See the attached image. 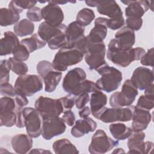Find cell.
Masks as SVG:
<instances>
[{
    "mask_svg": "<svg viewBox=\"0 0 154 154\" xmlns=\"http://www.w3.org/2000/svg\"><path fill=\"white\" fill-rule=\"evenodd\" d=\"M85 70L80 67H75L69 70L64 77L62 87L64 91L74 96L80 94L93 93L100 90L96 83L86 79Z\"/></svg>",
    "mask_w": 154,
    "mask_h": 154,
    "instance_id": "1",
    "label": "cell"
},
{
    "mask_svg": "<svg viewBox=\"0 0 154 154\" xmlns=\"http://www.w3.org/2000/svg\"><path fill=\"white\" fill-rule=\"evenodd\" d=\"M66 29L67 26L64 23L54 26L45 21L38 26V35L42 40L48 43L51 49L56 50L67 44Z\"/></svg>",
    "mask_w": 154,
    "mask_h": 154,
    "instance_id": "2",
    "label": "cell"
},
{
    "mask_svg": "<svg viewBox=\"0 0 154 154\" xmlns=\"http://www.w3.org/2000/svg\"><path fill=\"white\" fill-rule=\"evenodd\" d=\"M145 53L144 49L141 47L131 48L129 50L119 49L111 40L108 45L106 57L114 64L126 67L133 61L140 60Z\"/></svg>",
    "mask_w": 154,
    "mask_h": 154,
    "instance_id": "3",
    "label": "cell"
},
{
    "mask_svg": "<svg viewBox=\"0 0 154 154\" xmlns=\"http://www.w3.org/2000/svg\"><path fill=\"white\" fill-rule=\"evenodd\" d=\"M84 56V54L75 46L64 45L56 53L52 63L55 70L64 72L69 66L80 63Z\"/></svg>",
    "mask_w": 154,
    "mask_h": 154,
    "instance_id": "4",
    "label": "cell"
},
{
    "mask_svg": "<svg viewBox=\"0 0 154 154\" xmlns=\"http://www.w3.org/2000/svg\"><path fill=\"white\" fill-rule=\"evenodd\" d=\"M96 71L101 76L96 82L100 90L111 93L119 87L123 79L122 73L119 70L106 63L96 69Z\"/></svg>",
    "mask_w": 154,
    "mask_h": 154,
    "instance_id": "5",
    "label": "cell"
},
{
    "mask_svg": "<svg viewBox=\"0 0 154 154\" xmlns=\"http://www.w3.org/2000/svg\"><path fill=\"white\" fill-rule=\"evenodd\" d=\"M17 93L31 97L43 88L42 78L37 75H23L16 79L14 86Z\"/></svg>",
    "mask_w": 154,
    "mask_h": 154,
    "instance_id": "6",
    "label": "cell"
},
{
    "mask_svg": "<svg viewBox=\"0 0 154 154\" xmlns=\"http://www.w3.org/2000/svg\"><path fill=\"white\" fill-rule=\"evenodd\" d=\"M134 106L130 105L123 108L103 107L96 115V119L105 123L115 122H129L132 120Z\"/></svg>",
    "mask_w": 154,
    "mask_h": 154,
    "instance_id": "7",
    "label": "cell"
},
{
    "mask_svg": "<svg viewBox=\"0 0 154 154\" xmlns=\"http://www.w3.org/2000/svg\"><path fill=\"white\" fill-rule=\"evenodd\" d=\"M34 107L40 114L43 120L59 116L64 110L59 99H52L43 96H40L36 99Z\"/></svg>",
    "mask_w": 154,
    "mask_h": 154,
    "instance_id": "8",
    "label": "cell"
},
{
    "mask_svg": "<svg viewBox=\"0 0 154 154\" xmlns=\"http://www.w3.org/2000/svg\"><path fill=\"white\" fill-rule=\"evenodd\" d=\"M119 141L112 140L102 129L97 130L93 134L88 146V151L92 154H103L119 145Z\"/></svg>",
    "mask_w": 154,
    "mask_h": 154,
    "instance_id": "9",
    "label": "cell"
},
{
    "mask_svg": "<svg viewBox=\"0 0 154 154\" xmlns=\"http://www.w3.org/2000/svg\"><path fill=\"white\" fill-rule=\"evenodd\" d=\"M23 122L27 134L32 138H37L42 134L43 119L34 108L25 107L22 110Z\"/></svg>",
    "mask_w": 154,
    "mask_h": 154,
    "instance_id": "10",
    "label": "cell"
},
{
    "mask_svg": "<svg viewBox=\"0 0 154 154\" xmlns=\"http://www.w3.org/2000/svg\"><path fill=\"white\" fill-rule=\"evenodd\" d=\"M105 55L106 47L103 42L101 43L89 42L87 52L84 55L85 61L90 70H96L99 67L106 64L105 60Z\"/></svg>",
    "mask_w": 154,
    "mask_h": 154,
    "instance_id": "11",
    "label": "cell"
},
{
    "mask_svg": "<svg viewBox=\"0 0 154 154\" xmlns=\"http://www.w3.org/2000/svg\"><path fill=\"white\" fill-rule=\"evenodd\" d=\"M18 106L14 99L11 97H2L0 99V125L12 127L17 120L16 111ZM21 107V106H20Z\"/></svg>",
    "mask_w": 154,
    "mask_h": 154,
    "instance_id": "12",
    "label": "cell"
},
{
    "mask_svg": "<svg viewBox=\"0 0 154 154\" xmlns=\"http://www.w3.org/2000/svg\"><path fill=\"white\" fill-rule=\"evenodd\" d=\"M146 134L143 131H134L128 138L127 146L128 153L147 154L152 152L153 149V143L144 141Z\"/></svg>",
    "mask_w": 154,
    "mask_h": 154,
    "instance_id": "13",
    "label": "cell"
},
{
    "mask_svg": "<svg viewBox=\"0 0 154 154\" xmlns=\"http://www.w3.org/2000/svg\"><path fill=\"white\" fill-rule=\"evenodd\" d=\"M66 129V126L59 116L43 120L42 136L46 140H50L53 137L63 134Z\"/></svg>",
    "mask_w": 154,
    "mask_h": 154,
    "instance_id": "14",
    "label": "cell"
},
{
    "mask_svg": "<svg viewBox=\"0 0 154 154\" xmlns=\"http://www.w3.org/2000/svg\"><path fill=\"white\" fill-rule=\"evenodd\" d=\"M131 81L137 89L144 90L153 84V70L143 66L138 67L134 70Z\"/></svg>",
    "mask_w": 154,
    "mask_h": 154,
    "instance_id": "15",
    "label": "cell"
},
{
    "mask_svg": "<svg viewBox=\"0 0 154 154\" xmlns=\"http://www.w3.org/2000/svg\"><path fill=\"white\" fill-rule=\"evenodd\" d=\"M42 16L46 22L54 26L61 25L64 17L61 8L54 1H49L42 8Z\"/></svg>",
    "mask_w": 154,
    "mask_h": 154,
    "instance_id": "16",
    "label": "cell"
},
{
    "mask_svg": "<svg viewBox=\"0 0 154 154\" xmlns=\"http://www.w3.org/2000/svg\"><path fill=\"white\" fill-rule=\"evenodd\" d=\"M115 38L111 39L116 46L122 50H129L132 48L135 42L134 31L128 26L120 29L114 35Z\"/></svg>",
    "mask_w": 154,
    "mask_h": 154,
    "instance_id": "17",
    "label": "cell"
},
{
    "mask_svg": "<svg viewBox=\"0 0 154 154\" xmlns=\"http://www.w3.org/2000/svg\"><path fill=\"white\" fill-rule=\"evenodd\" d=\"M124 4L127 5L125 8V15L126 17H142L144 13L149 10V8H152L153 2L148 1H122Z\"/></svg>",
    "mask_w": 154,
    "mask_h": 154,
    "instance_id": "18",
    "label": "cell"
},
{
    "mask_svg": "<svg viewBox=\"0 0 154 154\" xmlns=\"http://www.w3.org/2000/svg\"><path fill=\"white\" fill-rule=\"evenodd\" d=\"M132 129L134 131L145 130L152 120V115L149 110L141 109L134 106L132 115Z\"/></svg>",
    "mask_w": 154,
    "mask_h": 154,
    "instance_id": "19",
    "label": "cell"
},
{
    "mask_svg": "<svg viewBox=\"0 0 154 154\" xmlns=\"http://www.w3.org/2000/svg\"><path fill=\"white\" fill-rule=\"evenodd\" d=\"M107 18L99 17L94 20V26L90 31L87 35L88 39L91 43L103 42L107 34Z\"/></svg>",
    "mask_w": 154,
    "mask_h": 154,
    "instance_id": "20",
    "label": "cell"
},
{
    "mask_svg": "<svg viewBox=\"0 0 154 154\" xmlns=\"http://www.w3.org/2000/svg\"><path fill=\"white\" fill-rule=\"evenodd\" d=\"M97 128V123L91 118L77 120L75 125L72 126L70 134L75 138H81L89 132H94Z\"/></svg>",
    "mask_w": 154,
    "mask_h": 154,
    "instance_id": "21",
    "label": "cell"
},
{
    "mask_svg": "<svg viewBox=\"0 0 154 154\" xmlns=\"http://www.w3.org/2000/svg\"><path fill=\"white\" fill-rule=\"evenodd\" d=\"M32 137L29 135L19 134L13 136L11 144L13 150L19 154H25L29 152L32 147Z\"/></svg>",
    "mask_w": 154,
    "mask_h": 154,
    "instance_id": "22",
    "label": "cell"
},
{
    "mask_svg": "<svg viewBox=\"0 0 154 154\" xmlns=\"http://www.w3.org/2000/svg\"><path fill=\"white\" fill-rule=\"evenodd\" d=\"M96 7L99 14L105 15L110 19L123 16L120 7L114 1H98Z\"/></svg>",
    "mask_w": 154,
    "mask_h": 154,
    "instance_id": "23",
    "label": "cell"
},
{
    "mask_svg": "<svg viewBox=\"0 0 154 154\" xmlns=\"http://www.w3.org/2000/svg\"><path fill=\"white\" fill-rule=\"evenodd\" d=\"M17 36L12 31H6L0 42V55L5 56L12 54L14 47L19 44Z\"/></svg>",
    "mask_w": 154,
    "mask_h": 154,
    "instance_id": "24",
    "label": "cell"
},
{
    "mask_svg": "<svg viewBox=\"0 0 154 154\" xmlns=\"http://www.w3.org/2000/svg\"><path fill=\"white\" fill-rule=\"evenodd\" d=\"M84 26L80 25L78 22L73 21L67 26L66 36L67 44L71 45L75 43L79 38L84 35Z\"/></svg>",
    "mask_w": 154,
    "mask_h": 154,
    "instance_id": "25",
    "label": "cell"
},
{
    "mask_svg": "<svg viewBox=\"0 0 154 154\" xmlns=\"http://www.w3.org/2000/svg\"><path fill=\"white\" fill-rule=\"evenodd\" d=\"M107 99L106 95L102 92L101 90L92 93L90 101V106L91 112L94 117H95L106 105Z\"/></svg>",
    "mask_w": 154,
    "mask_h": 154,
    "instance_id": "26",
    "label": "cell"
},
{
    "mask_svg": "<svg viewBox=\"0 0 154 154\" xmlns=\"http://www.w3.org/2000/svg\"><path fill=\"white\" fill-rule=\"evenodd\" d=\"M52 147L56 154L79 153L75 146L67 138H61L54 141Z\"/></svg>",
    "mask_w": 154,
    "mask_h": 154,
    "instance_id": "27",
    "label": "cell"
},
{
    "mask_svg": "<svg viewBox=\"0 0 154 154\" xmlns=\"http://www.w3.org/2000/svg\"><path fill=\"white\" fill-rule=\"evenodd\" d=\"M62 78V73L55 69L51 70L46 73L43 79L45 83V91L47 93H52L54 91L59 84Z\"/></svg>",
    "mask_w": 154,
    "mask_h": 154,
    "instance_id": "28",
    "label": "cell"
},
{
    "mask_svg": "<svg viewBox=\"0 0 154 154\" xmlns=\"http://www.w3.org/2000/svg\"><path fill=\"white\" fill-rule=\"evenodd\" d=\"M109 130L112 136L117 140H124L128 138L132 133V128L123 123H112L109 126Z\"/></svg>",
    "mask_w": 154,
    "mask_h": 154,
    "instance_id": "29",
    "label": "cell"
},
{
    "mask_svg": "<svg viewBox=\"0 0 154 154\" xmlns=\"http://www.w3.org/2000/svg\"><path fill=\"white\" fill-rule=\"evenodd\" d=\"M14 33L19 37H25L31 35L34 31V24L27 19L19 20L13 26Z\"/></svg>",
    "mask_w": 154,
    "mask_h": 154,
    "instance_id": "30",
    "label": "cell"
},
{
    "mask_svg": "<svg viewBox=\"0 0 154 154\" xmlns=\"http://www.w3.org/2000/svg\"><path fill=\"white\" fill-rule=\"evenodd\" d=\"M20 19V14L10 8H1L0 9V25L7 26L16 24Z\"/></svg>",
    "mask_w": 154,
    "mask_h": 154,
    "instance_id": "31",
    "label": "cell"
},
{
    "mask_svg": "<svg viewBox=\"0 0 154 154\" xmlns=\"http://www.w3.org/2000/svg\"><path fill=\"white\" fill-rule=\"evenodd\" d=\"M20 43L26 48L29 53L41 49L46 45V43L42 40L37 34H34L29 38L22 39Z\"/></svg>",
    "mask_w": 154,
    "mask_h": 154,
    "instance_id": "32",
    "label": "cell"
},
{
    "mask_svg": "<svg viewBox=\"0 0 154 154\" xmlns=\"http://www.w3.org/2000/svg\"><path fill=\"white\" fill-rule=\"evenodd\" d=\"M94 11L88 8H84L79 10L76 15V21L83 26L89 25L94 19Z\"/></svg>",
    "mask_w": 154,
    "mask_h": 154,
    "instance_id": "33",
    "label": "cell"
},
{
    "mask_svg": "<svg viewBox=\"0 0 154 154\" xmlns=\"http://www.w3.org/2000/svg\"><path fill=\"white\" fill-rule=\"evenodd\" d=\"M109 105L112 108H122L131 105L122 91H117L113 93L109 97Z\"/></svg>",
    "mask_w": 154,
    "mask_h": 154,
    "instance_id": "34",
    "label": "cell"
},
{
    "mask_svg": "<svg viewBox=\"0 0 154 154\" xmlns=\"http://www.w3.org/2000/svg\"><path fill=\"white\" fill-rule=\"evenodd\" d=\"M127 97L131 105L134 102L136 96L138 95V89L132 84L131 79H126L123 83L122 91H121Z\"/></svg>",
    "mask_w": 154,
    "mask_h": 154,
    "instance_id": "35",
    "label": "cell"
},
{
    "mask_svg": "<svg viewBox=\"0 0 154 154\" xmlns=\"http://www.w3.org/2000/svg\"><path fill=\"white\" fill-rule=\"evenodd\" d=\"M35 1H11L8 4V8L20 14L24 9L29 10L37 4Z\"/></svg>",
    "mask_w": 154,
    "mask_h": 154,
    "instance_id": "36",
    "label": "cell"
},
{
    "mask_svg": "<svg viewBox=\"0 0 154 154\" xmlns=\"http://www.w3.org/2000/svg\"><path fill=\"white\" fill-rule=\"evenodd\" d=\"M10 63L11 70L19 76L26 75L28 71V67L23 61H19L14 57H10L8 59Z\"/></svg>",
    "mask_w": 154,
    "mask_h": 154,
    "instance_id": "37",
    "label": "cell"
},
{
    "mask_svg": "<svg viewBox=\"0 0 154 154\" xmlns=\"http://www.w3.org/2000/svg\"><path fill=\"white\" fill-rule=\"evenodd\" d=\"M29 54L26 48L22 45L20 42L14 47L12 52L13 57L20 61H26L29 57Z\"/></svg>",
    "mask_w": 154,
    "mask_h": 154,
    "instance_id": "38",
    "label": "cell"
},
{
    "mask_svg": "<svg viewBox=\"0 0 154 154\" xmlns=\"http://www.w3.org/2000/svg\"><path fill=\"white\" fill-rule=\"evenodd\" d=\"M10 63L8 60H2L0 61V84L9 82Z\"/></svg>",
    "mask_w": 154,
    "mask_h": 154,
    "instance_id": "39",
    "label": "cell"
},
{
    "mask_svg": "<svg viewBox=\"0 0 154 154\" xmlns=\"http://www.w3.org/2000/svg\"><path fill=\"white\" fill-rule=\"evenodd\" d=\"M37 72L38 75L43 78L51 70H54L52 63L48 60L40 61L37 64Z\"/></svg>",
    "mask_w": 154,
    "mask_h": 154,
    "instance_id": "40",
    "label": "cell"
},
{
    "mask_svg": "<svg viewBox=\"0 0 154 154\" xmlns=\"http://www.w3.org/2000/svg\"><path fill=\"white\" fill-rule=\"evenodd\" d=\"M153 102H154V100L150 99L147 97H146L144 95H141L138 98L135 106L139 108L149 111L153 108V106H154Z\"/></svg>",
    "mask_w": 154,
    "mask_h": 154,
    "instance_id": "41",
    "label": "cell"
},
{
    "mask_svg": "<svg viewBox=\"0 0 154 154\" xmlns=\"http://www.w3.org/2000/svg\"><path fill=\"white\" fill-rule=\"evenodd\" d=\"M126 23L127 25L126 26L129 27L134 31H137L141 29L143 25V19L141 17H126Z\"/></svg>",
    "mask_w": 154,
    "mask_h": 154,
    "instance_id": "42",
    "label": "cell"
},
{
    "mask_svg": "<svg viewBox=\"0 0 154 154\" xmlns=\"http://www.w3.org/2000/svg\"><path fill=\"white\" fill-rule=\"evenodd\" d=\"M26 17L31 22H40L42 20V9L38 7H34L26 11Z\"/></svg>",
    "mask_w": 154,
    "mask_h": 154,
    "instance_id": "43",
    "label": "cell"
},
{
    "mask_svg": "<svg viewBox=\"0 0 154 154\" xmlns=\"http://www.w3.org/2000/svg\"><path fill=\"white\" fill-rule=\"evenodd\" d=\"M0 93L4 96L11 97H14L16 95L14 87L8 82L0 84Z\"/></svg>",
    "mask_w": 154,
    "mask_h": 154,
    "instance_id": "44",
    "label": "cell"
},
{
    "mask_svg": "<svg viewBox=\"0 0 154 154\" xmlns=\"http://www.w3.org/2000/svg\"><path fill=\"white\" fill-rule=\"evenodd\" d=\"M125 20L123 16L108 19L107 26L111 30H117L120 29L125 24Z\"/></svg>",
    "mask_w": 154,
    "mask_h": 154,
    "instance_id": "45",
    "label": "cell"
},
{
    "mask_svg": "<svg viewBox=\"0 0 154 154\" xmlns=\"http://www.w3.org/2000/svg\"><path fill=\"white\" fill-rule=\"evenodd\" d=\"M153 48H152L147 50L141 58L140 63L144 66H151L153 67Z\"/></svg>",
    "mask_w": 154,
    "mask_h": 154,
    "instance_id": "46",
    "label": "cell"
},
{
    "mask_svg": "<svg viewBox=\"0 0 154 154\" xmlns=\"http://www.w3.org/2000/svg\"><path fill=\"white\" fill-rule=\"evenodd\" d=\"M90 100V96L88 93H82L78 96V97L75 99V105L76 108L81 109L83 107H84L86 104Z\"/></svg>",
    "mask_w": 154,
    "mask_h": 154,
    "instance_id": "47",
    "label": "cell"
},
{
    "mask_svg": "<svg viewBox=\"0 0 154 154\" xmlns=\"http://www.w3.org/2000/svg\"><path fill=\"white\" fill-rule=\"evenodd\" d=\"M64 108L66 109H71L75 104V98L74 96L69 94L59 99Z\"/></svg>",
    "mask_w": 154,
    "mask_h": 154,
    "instance_id": "48",
    "label": "cell"
},
{
    "mask_svg": "<svg viewBox=\"0 0 154 154\" xmlns=\"http://www.w3.org/2000/svg\"><path fill=\"white\" fill-rule=\"evenodd\" d=\"M62 119L64 123L69 126H73L75 122V114L70 109H67L63 112Z\"/></svg>",
    "mask_w": 154,
    "mask_h": 154,
    "instance_id": "49",
    "label": "cell"
},
{
    "mask_svg": "<svg viewBox=\"0 0 154 154\" xmlns=\"http://www.w3.org/2000/svg\"><path fill=\"white\" fill-rule=\"evenodd\" d=\"M14 99L16 101V104L21 107L23 108L24 106H26L28 103V100L26 98V96L18 94L16 93V95L14 97Z\"/></svg>",
    "mask_w": 154,
    "mask_h": 154,
    "instance_id": "50",
    "label": "cell"
},
{
    "mask_svg": "<svg viewBox=\"0 0 154 154\" xmlns=\"http://www.w3.org/2000/svg\"><path fill=\"white\" fill-rule=\"evenodd\" d=\"M153 87H154V85H153V84H152L144 90V95L146 97H147V98L152 99V100H154Z\"/></svg>",
    "mask_w": 154,
    "mask_h": 154,
    "instance_id": "51",
    "label": "cell"
},
{
    "mask_svg": "<svg viewBox=\"0 0 154 154\" xmlns=\"http://www.w3.org/2000/svg\"><path fill=\"white\" fill-rule=\"evenodd\" d=\"M91 113V110L90 107L88 106H84L82 109H80L79 111V116L82 119H85L89 116Z\"/></svg>",
    "mask_w": 154,
    "mask_h": 154,
    "instance_id": "52",
    "label": "cell"
},
{
    "mask_svg": "<svg viewBox=\"0 0 154 154\" xmlns=\"http://www.w3.org/2000/svg\"><path fill=\"white\" fill-rule=\"evenodd\" d=\"M29 153H51V152L49 150H46L42 149H34L33 150L29 152Z\"/></svg>",
    "mask_w": 154,
    "mask_h": 154,
    "instance_id": "53",
    "label": "cell"
},
{
    "mask_svg": "<svg viewBox=\"0 0 154 154\" xmlns=\"http://www.w3.org/2000/svg\"><path fill=\"white\" fill-rule=\"evenodd\" d=\"M85 2L89 7H96L97 5L98 1H85Z\"/></svg>",
    "mask_w": 154,
    "mask_h": 154,
    "instance_id": "54",
    "label": "cell"
},
{
    "mask_svg": "<svg viewBox=\"0 0 154 154\" xmlns=\"http://www.w3.org/2000/svg\"><path fill=\"white\" fill-rule=\"evenodd\" d=\"M125 152L122 148H117L114 151L112 152V153H124Z\"/></svg>",
    "mask_w": 154,
    "mask_h": 154,
    "instance_id": "55",
    "label": "cell"
}]
</instances>
